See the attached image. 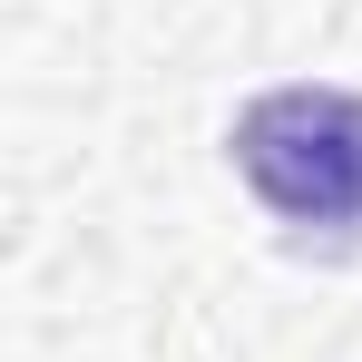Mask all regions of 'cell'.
<instances>
[{"label": "cell", "mask_w": 362, "mask_h": 362, "mask_svg": "<svg viewBox=\"0 0 362 362\" xmlns=\"http://www.w3.org/2000/svg\"><path fill=\"white\" fill-rule=\"evenodd\" d=\"M226 157L274 226L333 245L362 235V88H333V78L255 88L226 127Z\"/></svg>", "instance_id": "1"}]
</instances>
